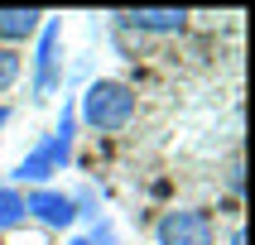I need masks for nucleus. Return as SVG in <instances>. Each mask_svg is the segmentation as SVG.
Listing matches in <instances>:
<instances>
[{"mask_svg":"<svg viewBox=\"0 0 255 245\" xmlns=\"http://www.w3.org/2000/svg\"><path fill=\"white\" fill-rule=\"evenodd\" d=\"M159 245H212V216L198 207H178L159 221Z\"/></svg>","mask_w":255,"mask_h":245,"instance_id":"2","label":"nucleus"},{"mask_svg":"<svg viewBox=\"0 0 255 245\" xmlns=\"http://www.w3.org/2000/svg\"><path fill=\"white\" fill-rule=\"evenodd\" d=\"M135 29H149V34H178V29L188 24L183 10H130L126 14Z\"/></svg>","mask_w":255,"mask_h":245,"instance_id":"6","label":"nucleus"},{"mask_svg":"<svg viewBox=\"0 0 255 245\" xmlns=\"http://www.w3.org/2000/svg\"><path fill=\"white\" fill-rule=\"evenodd\" d=\"M53 168H58V154H53V144L43 140L39 149H34V154L19 163V168H14V178H19V183H43V178H48Z\"/></svg>","mask_w":255,"mask_h":245,"instance_id":"7","label":"nucleus"},{"mask_svg":"<svg viewBox=\"0 0 255 245\" xmlns=\"http://www.w3.org/2000/svg\"><path fill=\"white\" fill-rule=\"evenodd\" d=\"M14 77H19V53L0 43V91H5V86H14Z\"/></svg>","mask_w":255,"mask_h":245,"instance_id":"9","label":"nucleus"},{"mask_svg":"<svg viewBox=\"0 0 255 245\" xmlns=\"http://www.w3.org/2000/svg\"><path fill=\"white\" fill-rule=\"evenodd\" d=\"M39 29H43L39 10H0V39H5V48L29 39V34H39Z\"/></svg>","mask_w":255,"mask_h":245,"instance_id":"5","label":"nucleus"},{"mask_svg":"<svg viewBox=\"0 0 255 245\" xmlns=\"http://www.w3.org/2000/svg\"><path fill=\"white\" fill-rule=\"evenodd\" d=\"M68 245H92V241H87V236H77V241H68Z\"/></svg>","mask_w":255,"mask_h":245,"instance_id":"11","label":"nucleus"},{"mask_svg":"<svg viewBox=\"0 0 255 245\" xmlns=\"http://www.w3.org/2000/svg\"><path fill=\"white\" fill-rule=\"evenodd\" d=\"M14 221H24V197L14 187H0V226H14Z\"/></svg>","mask_w":255,"mask_h":245,"instance_id":"8","label":"nucleus"},{"mask_svg":"<svg viewBox=\"0 0 255 245\" xmlns=\"http://www.w3.org/2000/svg\"><path fill=\"white\" fill-rule=\"evenodd\" d=\"M231 245H246V236H241V231H236V236H231Z\"/></svg>","mask_w":255,"mask_h":245,"instance_id":"10","label":"nucleus"},{"mask_svg":"<svg viewBox=\"0 0 255 245\" xmlns=\"http://www.w3.org/2000/svg\"><path fill=\"white\" fill-rule=\"evenodd\" d=\"M53 63H58V24L48 19L39 29V68H34V91L39 96H48V86H53Z\"/></svg>","mask_w":255,"mask_h":245,"instance_id":"4","label":"nucleus"},{"mask_svg":"<svg viewBox=\"0 0 255 245\" xmlns=\"http://www.w3.org/2000/svg\"><path fill=\"white\" fill-rule=\"evenodd\" d=\"M5 120H10V111H0V125H5Z\"/></svg>","mask_w":255,"mask_h":245,"instance_id":"12","label":"nucleus"},{"mask_svg":"<svg viewBox=\"0 0 255 245\" xmlns=\"http://www.w3.org/2000/svg\"><path fill=\"white\" fill-rule=\"evenodd\" d=\"M24 212H34L43 226H72V216H77V202L53 192V187H34L24 197Z\"/></svg>","mask_w":255,"mask_h":245,"instance_id":"3","label":"nucleus"},{"mask_svg":"<svg viewBox=\"0 0 255 245\" xmlns=\"http://www.w3.org/2000/svg\"><path fill=\"white\" fill-rule=\"evenodd\" d=\"M130 115H135V91L126 82L101 77L82 91V120L92 130H121V125H130Z\"/></svg>","mask_w":255,"mask_h":245,"instance_id":"1","label":"nucleus"}]
</instances>
